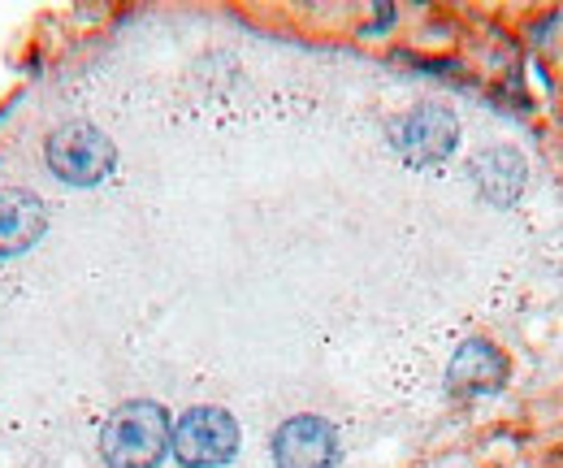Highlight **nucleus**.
<instances>
[{"instance_id": "obj_1", "label": "nucleus", "mask_w": 563, "mask_h": 468, "mask_svg": "<svg viewBox=\"0 0 563 468\" xmlns=\"http://www.w3.org/2000/svg\"><path fill=\"white\" fill-rule=\"evenodd\" d=\"M174 443V421L161 403H122L100 429V460L109 468H161Z\"/></svg>"}, {"instance_id": "obj_2", "label": "nucleus", "mask_w": 563, "mask_h": 468, "mask_svg": "<svg viewBox=\"0 0 563 468\" xmlns=\"http://www.w3.org/2000/svg\"><path fill=\"white\" fill-rule=\"evenodd\" d=\"M44 156H48V170H53L62 183H70V187H96V183H104V178L113 174V165H118L113 139L104 131H96V127H87V122H66V127H57V131L48 134Z\"/></svg>"}, {"instance_id": "obj_3", "label": "nucleus", "mask_w": 563, "mask_h": 468, "mask_svg": "<svg viewBox=\"0 0 563 468\" xmlns=\"http://www.w3.org/2000/svg\"><path fill=\"white\" fill-rule=\"evenodd\" d=\"M174 460L183 468H221L239 456V421L225 407H187L174 421Z\"/></svg>"}, {"instance_id": "obj_4", "label": "nucleus", "mask_w": 563, "mask_h": 468, "mask_svg": "<svg viewBox=\"0 0 563 468\" xmlns=\"http://www.w3.org/2000/svg\"><path fill=\"white\" fill-rule=\"evenodd\" d=\"M455 139H460V122H455V113L446 105H421L395 127V148L417 170L442 165L455 152Z\"/></svg>"}, {"instance_id": "obj_5", "label": "nucleus", "mask_w": 563, "mask_h": 468, "mask_svg": "<svg viewBox=\"0 0 563 468\" xmlns=\"http://www.w3.org/2000/svg\"><path fill=\"white\" fill-rule=\"evenodd\" d=\"M274 465L278 468H339V429L325 416H290L274 434Z\"/></svg>"}, {"instance_id": "obj_6", "label": "nucleus", "mask_w": 563, "mask_h": 468, "mask_svg": "<svg viewBox=\"0 0 563 468\" xmlns=\"http://www.w3.org/2000/svg\"><path fill=\"white\" fill-rule=\"evenodd\" d=\"M507 378H511L507 356H503L494 342H486V338H468V342L455 351L451 369H446L451 391H464V395H494V391L507 387Z\"/></svg>"}, {"instance_id": "obj_7", "label": "nucleus", "mask_w": 563, "mask_h": 468, "mask_svg": "<svg viewBox=\"0 0 563 468\" xmlns=\"http://www.w3.org/2000/svg\"><path fill=\"white\" fill-rule=\"evenodd\" d=\"M48 226V213L40 196L22 192V187H4L0 192V257H18L31 243H40Z\"/></svg>"}, {"instance_id": "obj_8", "label": "nucleus", "mask_w": 563, "mask_h": 468, "mask_svg": "<svg viewBox=\"0 0 563 468\" xmlns=\"http://www.w3.org/2000/svg\"><path fill=\"white\" fill-rule=\"evenodd\" d=\"M473 183L498 208L516 204L520 192H525V161H520V152H511V148H486L473 161Z\"/></svg>"}, {"instance_id": "obj_9", "label": "nucleus", "mask_w": 563, "mask_h": 468, "mask_svg": "<svg viewBox=\"0 0 563 468\" xmlns=\"http://www.w3.org/2000/svg\"><path fill=\"white\" fill-rule=\"evenodd\" d=\"M395 18H399V13H395L390 4H377V13H373V22L364 26V35H382V31H390V26H395Z\"/></svg>"}]
</instances>
